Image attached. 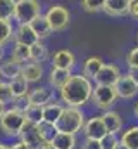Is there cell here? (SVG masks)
Segmentation results:
<instances>
[{"instance_id":"6da1fadb","label":"cell","mask_w":138,"mask_h":149,"mask_svg":"<svg viewBox=\"0 0 138 149\" xmlns=\"http://www.w3.org/2000/svg\"><path fill=\"white\" fill-rule=\"evenodd\" d=\"M92 94H93V81L81 73H72L66 85L59 90V99L66 108L83 109L86 104L92 102Z\"/></svg>"},{"instance_id":"7a4b0ae2","label":"cell","mask_w":138,"mask_h":149,"mask_svg":"<svg viewBox=\"0 0 138 149\" xmlns=\"http://www.w3.org/2000/svg\"><path fill=\"white\" fill-rule=\"evenodd\" d=\"M86 121V116L83 109L78 108H66L61 114V118L55 121V130L57 134H69V135H76L78 132L83 130V125Z\"/></svg>"},{"instance_id":"3957f363","label":"cell","mask_w":138,"mask_h":149,"mask_svg":"<svg viewBox=\"0 0 138 149\" xmlns=\"http://www.w3.org/2000/svg\"><path fill=\"white\" fill-rule=\"evenodd\" d=\"M41 14V5L36 0H17L14 3V19L19 24H30L34 17Z\"/></svg>"},{"instance_id":"277c9868","label":"cell","mask_w":138,"mask_h":149,"mask_svg":"<svg viewBox=\"0 0 138 149\" xmlns=\"http://www.w3.org/2000/svg\"><path fill=\"white\" fill-rule=\"evenodd\" d=\"M26 120H24V114L21 109L17 108H12V109H5L3 116L0 118V128L5 135L9 137H17L21 128L24 127Z\"/></svg>"},{"instance_id":"5b68a950","label":"cell","mask_w":138,"mask_h":149,"mask_svg":"<svg viewBox=\"0 0 138 149\" xmlns=\"http://www.w3.org/2000/svg\"><path fill=\"white\" fill-rule=\"evenodd\" d=\"M43 16L47 19L52 33L54 31H64V30H68L69 24H71V12H69L68 7H64V5H52Z\"/></svg>"},{"instance_id":"8992f818","label":"cell","mask_w":138,"mask_h":149,"mask_svg":"<svg viewBox=\"0 0 138 149\" xmlns=\"http://www.w3.org/2000/svg\"><path fill=\"white\" fill-rule=\"evenodd\" d=\"M117 101V95L114 92V87H102V85H93V94H92V102L97 109L102 113L110 111Z\"/></svg>"},{"instance_id":"52a82bcc","label":"cell","mask_w":138,"mask_h":149,"mask_svg":"<svg viewBox=\"0 0 138 149\" xmlns=\"http://www.w3.org/2000/svg\"><path fill=\"white\" fill-rule=\"evenodd\" d=\"M114 92H116L117 99L131 101L138 95V81L133 80L128 73H121V76L117 78V81L114 85Z\"/></svg>"},{"instance_id":"ba28073f","label":"cell","mask_w":138,"mask_h":149,"mask_svg":"<svg viewBox=\"0 0 138 149\" xmlns=\"http://www.w3.org/2000/svg\"><path fill=\"white\" fill-rule=\"evenodd\" d=\"M119 76H121V70H119L117 64H114V63H104V66L100 68V71L97 73V76L93 78V81H95V85L114 87Z\"/></svg>"},{"instance_id":"9c48e42d","label":"cell","mask_w":138,"mask_h":149,"mask_svg":"<svg viewBox=\"0 0 138 149\" xmlns=\"http://www.w3.org/2000/svg\"><path fill=\"white\" fill-rule=\"evenodd\" d=\"M81 132H83L85 139H92V141H100L102 137L107 135L100 114L92 116V118H86V121H85V125H83V130H81Z\"/></svg>"},{"instance_id":"30bf717a","label":"cell","mask_w":138,"mask_h":149,"mask_svg":"<svg viewBox=\"0 0 138 149\" xmlns=\"http://www.w3.org/2000/svg\"><path fill=\"white\" fill-rule=\"evenodd\" d=\"M19 142H23L24 146H28L30 149H40L41 148V139H40V134H38V127L33 123H24V127L21 128L19 132Z\"/></svg>"},{"instance_id":"8fae6325","label":"cell","mask_w":138,"mask_h":149,"mask_svg":"<svg viewBox=\"0 0 138 149\" xmlns=\"http://www.w3.org/2000/svg\"><path fill=\"white\" fill-rule=\"evenodd\" d=\"M26 101L31 106H41L43 108L45 104H48V102L54 101V90L50 87H41V85L40 87H34V88H31L28 92Z\"/></svg>"},{"instance_id":"7c38bea8","label":"cell","mask_w":138,"mask_h":149,"mask_svg":"<svg viewBox=\"0 0 138 149\" xmlns=\"http://www.w3.org/2000/svg\"><path fill=\"white\" fill-rule=\"evenodd\" d=\"M102 118V123L105 127V132L110 134V135H119L123 132V127H124V120L123 116L119 114L117 111L110 109V111H105L100 114Z\"/></svg>"},{"instance_id":"4fadbf2b","label":"cell","mask_w":138,"mask_h":149,"mask_svg":"<svg viewBox=\"0 0 138 149\" xmlns=\"http://www.w3.org/2000/svg\"><path fill=\"white\" fill-rule=\"evenodd\" d=\"M52 68L55 70H68L72 71V68L76 66V57L69 49H61L52 56Z\"/></svg>"},{"instance_id":"5bb4252c","label":"cell","mask_w":138,"mask_h":149,"mask_svg":"<svg viewBox=\"0 0 138 149\" xmlns=\"http://www.w3.org/2000/svg\"><path fill=\"white\" fill-rule=\"evenodd\" d=\"M130 10V0H104L102 12L110 17H121L126 16Z\"/></svg>"},{"instance_id":"9a60e30c","label":"cell","mask_w":138,"mask_h":149,"mask_svg":"<svg viewBox=\"0 0 138 149\" xmlns=\"http://www.w3.org/2000/svg\"><path fill=\"white\" fill-rule=\"evenodd\" d=\"M14 42L19 43V45H26V47H31L38 42L36 35L33 33V30L30 28V24H19L16 30H14Z\"/></svg>"},{"instance_id":"2e32d148","label":"cell","mask_w":138,"mask_h":149,"mask_svg":"<svg viewBox=\"0 0 138 149\" xmlns=\"http://www.w3.org/2000/svg\"><path fill=\"white\" fill-rule=\"evenodd\" d=\"M43 66L38 63H26L21 66V78H24L28 83H36L43 78Z\"/></svg>"},{"instance_id":"e0dca14e","label":"cell","mask_w":138,"mask_h":149,"mask_svg":"<svg viewBox=\"0 0 138 149\" xmlns=\"http://www.w3.org/2000/svg\"><path fill=\"white\" fill-rule=\"evenodd\" d=\"M64 111V104L61 101H52L48 104L43 106V121L45 123H50V125H55V121L61 118V114Z\"/></svg>"},{"instance_id":"ac0fdd59","label":"cell","mask_w":138,"mask_h":149,"mask_svg":"<svg viewBox=\"0 0 138 149\" xmlns=\"http://www.w3.org/2000/svg\"><path fill=\"white\" fill-rule=\"evenodd\" d=\"M102 66H104V59H102V57H99V56H92V57H88V59L83 63L81 74L93 81V78L97 76V73L100 71V68H102Z\"/></svg>"},{"instance_id":"d6986e66","label":"cell","mask_w":138,"mask_h":149,"mask_svg":"<svg viewBox=\"0 0 138 149\" xmlns=\"http://www.w3.org/2000/svg\"><path fill=\"white\" fill-rule=\"evenodd\" d=\"M119 142L128 149H138V125H131L119 134Z\"/></svg>"},{"instance_id":"ffe728a7","label":"cell","mask_w":138,"mask_h":149,"mask_svg":"<svg viewBox=\"0 0 138 149\" xmlns=\"http://www.w3.org/2000/svg\"><path fill=\"white\" fill-rule=\"evenodd\" d=\"M71 74H72V71H68V70H55V68H52L50 73H48V83H50L52 88L61 90V88L66 85V81L69 80Z\"/></svg>"},{"instance_id":"44dd1931","label":"cell","mask_w":138,"mask_h":149,"mask_svg":"<svg viewBox=\"0 0 138 149\" xmlns=\"http://www.w3.org/2000/svg\"><path fill=\"white\" fill-rule=\"evenodd\" d=\"M7 83H9V87H10V92H12V97H14V99H23V97H26L28 92H30V83H28L24 78H21V76H17V78H14V80H9Z\"/></svg>"},{"instance_id":"7402d4cb","label":"cell","mask_w":138,"mask_h":149,"mask_svg":"<svg viewBox=\"0 0 138 149\" xmlns=\"http://www.w3.org/2000/svg\"><path fill=\"white\" fill-rule=\"evenodd\" d=\"M30 28L33 30V33L36 35L38 40L48 37V35L52 33V30H50V26H48V23H47V19H45V16H43V14H40L38 17H34L33 21L30 23Z\"/></svg>"},{"instance_id":"603a6c76","label":"cell","mask_w":138,"mask_h":149,"mask_svg":"<svg viewBox=\"0 0 138 149\" xmlns=\"http://www.w3.org/2000/svg\"><path fill=\"white\" fill-rule=\"evenodd\" d=\"M50 144L55 149H76L78 139H76V135H69V134H55V137Z\"/></svg>"},{"instance_id":"cb8c5ba5","label":"cell","mask_w":138,"mask_h":149,"mask_svg":"<svg viewBox=\"0 0 138 149\" xmlns=\"http://www.w3.org/2000/svg\"><path fill=\"white\" fill-rule=\"evenodd\" d=\"M47 57H48V49H47V45H45L41 40H38L34 45L30 47V61H31V63L41 64Z\"/></svg>"},{"instance_id":"d4e9b609","label":"cell","mask_w":138,"mask_h":149,"mask_svg":"<svg viewBox=\"0 0 138 149\" xmlns=\"http://www.w3.org/2000/svg\"><path fill=\"white\" fill-rule=\"evenodd\" d=\"M0 74L3 78H7V80H14V78H17L21 74V64H17L16 61L9 59V61L0 64Z\"/></svg>"},{"instance_id":"484cf974","label":"cell","mask_w":138,"mask_h":149,"mask_svg":"<svg viewBox=\"0 0 138 149\" xmlns=\"http://www.w3.org/2000/svg\"><path fill=\"white\" fill-rule=\"evenodd\" d=\"M24 120L28 121V123H33V125H40L41 121H43V108L41 106H31V104H28L26 108H24Z\"/></svg>"},{"instance_id":"4316f807","label":"cell","mask_w":138,"mask_h":149,"mask_svg":"<svg viewBox=\"0 0 138 149\" xmlns=\"http://www.w3.org/2000/svg\"><path fill=\"white\" fill-rule=\"evenodd\" d=\"M10 59L16 61V63L21 64V66L26 64V63H30V47L16 43L14 49H12V56H10Z\"/></svg>"},{"instance_id":"83f0119b","label":"cell","mask_w":138,"mask_h":149,"mask_svg":"<svg viewBox=\"0 0 138 149\" xmlns=\"http://www.w3.org/2000/svg\"><path fill=\"white\" fill-rule=\"evenodd\" d=\"M36 127H38V134H40L41 142H43V144H50V142L54 141L55 134H57L55 127H54V125H50V123H45V121H41V123H40V125H36Z\"/></svg>"},{"instance_id":"f1b7e54d","label":"cell","mask_w":138,"mask_h":149,"mask_svg":"<svg viewBox=\"0 0 138 149\" xmlns=\"http://www.w3.org/2000/svg\"><path fill=\"white\" fill-rule=\"evenodd\" d=\"M14 0H0V21H10L14 16Z\"/></svg>"},{"instance_id":"f546056e","label":"cell","mask_w":138,"mask_h":149,"mask_svg":"<svg viewBox=\"0 0 138 149\" xmlns=\"http://www.w3.org/2000/svg\"><path fill=\"white\" fill-rule=\"evenodd\" d=\"M14 35V28L10 21H0V45H5Z\"/></svg>"},{"instance_id":"4dcf8cb0","label":"cell","mask_w":138,"mask_h":149,"mask_svg":"<svg viewBox=\"0 0 138 149\" xmlns=\"http://www.w3.org/2000/svg\"><path fill=\"white\" fill-rule=\"evenodd\" d=\"M10 101H14L12 97V92H10V87L7 81H0V104H9Z\"/></svg>"},{"instance_id":"1f68e13d","label":"cell","mask_w":138,"mask_h":149,"mask_svg":"<svg viewBox=\"0 0 138 149\" xmlns=\"http://www.w3.org/2000/svg\"><path fill=\"white\" fill-rule=\"evenodd\" d=\"M99 142H100V148L102 149H116V146L119 144V135H110V134H107V135L102 137Z\"/></svg>"},{"instance_id":"d6a6232c","label":"cell","mask_w":138,"mask_h":149,"mask_svg":"<svg viewBox=\"0 0 138 149\" xmlns=\"http://www.w3.org/2000/svg\"><path fill=\"white\" fill-rule=\"evenodd\" d=\"M102 3H104V0H100V2H95V0H83V2H81V7H83V10H86V12H100V10H102Z\"/></svg>"},{"instance_id":"836d02e7","label":"cell","mask_w":138,"mask_h":149,"mask_svg":"<svg viewBox=\"0 0 138 149\" xmlns=\"http://www.w3.org/2000/svg\"><path fill=\"white\" fill-rule=\"evenodd\" d=\"M126 64H128V68H137L138 70V45L130 49V52L126 54Z\"/></svg>"},{"instance_id":"e575fe53","label":"cell","mask_w":138,"mask_h":149,"mask_svg":"<svg viewBox=\"0 0 138 149\" xmlns=\"http://www.w3.org/2000/svg\"><path fill=\"white\" fill-rule=\"evenodd\" d=\"M79 149H102L100 148V142L99 141H92V139H85L81 142Z\"/></svg>"},{"instance_id":"d590c367","label":"cell","mask_w":138,"mask_h":149,"mask_svg":"<svg viewBox=\"0 0 138 149\" xmlns=\"http://www.w3.org/2000/svg\"><path fill=\"white\" fill-rule=\"evenodd\" d=\"M128 14L133 19L138 21V0H130V10H128Z\"/></svg>"},{"instance_id":"8d00e7d4","label":"cell","mask_w":138,"mask_h":149,"mask_svg":"<svg viewBox=\"0 0 138 149\" xmlns=\"http://www.w3.org/2000/svg\"><path fill=\"white\" fill-rule=\"evenodd\" d=\"M128 74H130L133 80H137L138 81V70L137 68H128Z\"/></svg>"},{"instance_id":"74e56055","label":"cell","mask_w":138,"mask_h":149,"mask_svg":"<svg viewBox=\"0 0 138 149\" xmlns=\"http://www.w3.org/2000/svg\"><path fill=\"white\" fill-rule=\"evenodd\" d=\"M10 149H30L28 146H24L23 142H16V144H12L10 146Z\"/></svg>"},{"instance_id":"f35d334b","label":"cell","mask_w":138,"mask_h":149,"mask_svg":"<svg viewBox=\"0 0 138 149\" xmlns=\"http://www.w3.org/2000/svg\"><path fill=\"white\" fill-rule=\"evenodd\" d=\"M133 114H135V116L138 118V101L135 102V106H133Z\"/></svg>"},{"instance_id":"ab89813d","label":"cell","mask_w":138,"mask_h":149,"mask_svg":"<svg viewBox=\"0 0 138 149\" xmlns=\"http://www.w3.org/2000/svg\"><path fill=\"white\" fill-rule=\"evenodd\" d=\"M40 149H55V148H54L52 144H41V148Z\"/></svg>"},{"instance_id":"60d3db41","label":"cell","mask_w":138,"mask_h":149,"mask_svg":"<svg viewBox=\"0 0 138 149\" xmlns=\"http://www.w3.org/2000/svg\"><path fill=\"white\" fill-rule=\"evenodd\" d=\"M3 113H5V106H3V104H0V118L3 116Z\"/></svg>"},{"instance_id":"b9f144b4","label":"cell","mask_w":138,"mask_h":149,"mask_svg":"<svg viewBox=\"0 0 138 149\" xmlns=\"http://www.w3.org/2000/svg\"><path fill=\"white\" fill-rule=\"evenodd\" d=\"M0 149H10V146H7V144H3V142H0Z\"/></svg>"},{"instance_id":"7bdbcfd3","label":"cell","mask_w":138,"mask_h":149,"mask_svg":"<svg viewBox=\"0 0 138 149\" xmlns=\"http://www.w3.org/2000/svg\"><path fill=\"white\" fill-rule=\"evenodd\" d=\"M3 59V45H0V61Z\"/></svg>"},{"instance_id":"ee69618b","label":"cell","mask_w":138,"mask_h":149,"mask_svg":"<svg viewBox=\"0 0 138 149\" xmlns=\"http://www.w3.org/2000/svg\"><path fill=\"white\" fill-rule=\"evenodd\" d=\"M116 149H128V148H126V146H123V144H121V142H119V144H117V146H116Z\"/></svg>"},{"instance_id":"f6af8a7d","label":"cell","mask_w":138,"mask_h":149,"mask_svg":"<svg viewBox=\"0 0 138 149\" xmlns=\"http://www.w3.org/2000/svg\"><path fill=\"white\" fill-rule=\"evenodd\" d=\"M137 38H138V33H137Z\"/></svg>"},{"instance_id":"bcb514c9","label":"cell","mask_w":138,"mask_h":149,"mask_svg":"<svg viewBox=\"0 0 138 149\" xmlns=\"http://www.w3.org/2000/svg\"><path fill=\"white\" fill-rule=\"evenodd\" d=\"M0 78H2V74H0Z\"/></svg>"}]
</instances>
